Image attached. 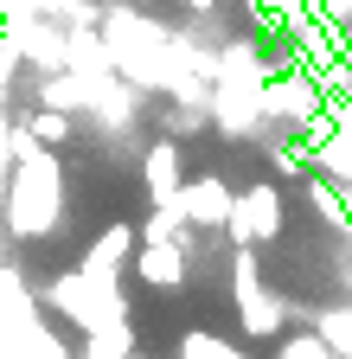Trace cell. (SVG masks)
<instances>
[{"label": "cell", "instance_id": "5b68a950", "mask_svg": "<svg viewBox=\"0 0 352 359\" xmlns=\"http://www.w3.org/2000/svg\"><path fill=\"white\" fill-rule=\"evenodd\" d=\"M321 83L307 71H282V77H262V122H288V128H307L321 122Z\"/></svg>", "mask_w": 352, "mask_h": 359}, {"label": "cell", "instance_id": "7a4b0ae2", "mask_svg": "<svg viewBox=\"0 0 352 359\" xmlns=\"http://www.w3.org/2000/svg\"><path fill=\"white\" fill-rule=\"evenodd\" d=\"M38 302H45L52 314H64L71 327H83V334L128 321V295H122V283H90V276H77V269L52 276L45 289H38Z\"/></svg>", "mask_w": 352, "mask_h": 359}, {"label": "cell", "instance_id": "9c48e42d", "mask_svg": "<svg viewBox=\"0 0 352 359\" xmlns=\"http://www.w3.org/2000/svg\"><path fill=\"white\" fill-rule=\"evenodd\" d=\"M128 269L141 283H154V289H180L186 283V244H135Z\"/></svg>", "mask_w": 352, "mask_h": 359}, {"label": "cell", "instance_id": "5bb4252c", "mask_svg": "<svg viewBox=\"0 0 352 359\" xmlns=\"http://www.w3.org/2000/svg\"><path fill=\"white\" fill-rule=\"evenodd\" d=\"M314 334H321V340L333 346V359H346V353H352V308H327Z\"/></svg>", "mask_w": 352, "mask_h": 359}, {"label": "cell", "instance_id": "7c38bea8", "mask_svg": "<svg viewBox=\"0 0 352 359\" xmlns=\"http://www.w3.org/2000/svg\"><path fill=\"white\" fill-rule=\"evenodd\" d=\"M77 359H135V327H128V321L97 327V334H90V346H83Z\"/></svg>", "mask_w": 352, "mask_h": 359}, {"label": "cell", "instance_id": "8992f818", "mask_svg": "<svg viewBox=\"0 0 352 359\" xmlns=\"http://www.w3.org/2000/svg\"><path fill=\"white\" fill-rule=\"evenodd\" d=\"M128 257H135V224H122V218H115L109 231L90 238V250H83V263H77V276H90V283H122Z\"/></svg>", "mask_w": 352, "mask_h": 359}, {"label": "cell", "instance_id": "4fadbf2b", "mask_svg": "<svg viewBox=\"0 0 352 359\" xmlns=\"http://www.w3.org/2000/svg\"><path fill=\"white\" fill-rule=\"evenodd\" d=\"M180 359H250V353H237L231 340H218V334H205V327H192V334L180 340Z\"/></svg>", "mask_w": 352, "mask_h": 359}, {"label": "cell", "instance_id": "277c9868", "mask_svg": "<svg viewBox=\"0 0 352 359\" xmlns=\"http://www.w3.org/2000/svg\"><path fill=\"white\" fill-rule=\"evenodd\" d=\"M225 238L231 244H269V238H282V193L269 187V180H256V187H244V193H231V212H225Z\"/></svg>", "mask_w": 352, "mask_h": 359}, {"label": "cell", "instance_id": "9a60e30c", "mask_svg": "<svg viewBox=\"0 0 352 359\" xmlns=\"http://www.w3.org/2000/svg\"><path fill=\"white\" fill-rule=\"evenodd\" d=\"M276 359H333V346H327L321 334H295V340H282Z\"/></svg>", "mask_w": 352, "mask_h": 359}, {"label": "cell", "instance_id": "3957f363", "mask_svg": "<svg viewBox=\"0 0 352 359\" xmlns=\"http://www.w3.org/2000/svg\"><path fill=\"white\" fill-rule=\"evenodd\" d=\"M231 302H237V321H244L250 340H276V334L288 327V302L269 289L262 257H256L250 244H237V257H231Z\"/></svg>", "mask_w": 352, "mask_h": 359}, {"label": "cell", "instance_id": "e0dca14e", "mask_svg": "<svg viewBox=\"0 0 352 359\" xmlns=\"http://www.w3.org/2000/svg\"><path fill=\"white\" fill-rule=\"evenodd\" d=\"M180 7H192V13H211V7H218V0H180Z\"/></svg>", "mask_w": 352, "mask_h": 359}, {"label": "cell", "instance_id": "6da1fadb", "mask_svg": "<svg viewBox=\"0 0 352 359\" xmlns=\"http://www.w3.org/2000/svg\"><path fill=\"white\" fill-rule=\"evenodd\" d=\"M64 224V167L58 148H38L13 122L7 128V193H0V231L13 244H38Z\"/></svg>", "mask_w": 352, "mask_h": 359}, {"label": "cell", "instance_id": "2e32d148", "mask_svg": "<svg viewBox=\"0 0 352 359\" xmlns=\"http://www.w3.org/2000/svg\"><path fill=\"white\" fill-rule=\"evenodd\" d=\"M314 13H327V20H339V26H352V0H307Z\"/></svg>", "mask_w": 352, "mask_h": 359}, {"label": "cell", "instance_id": "8fae6325", "mask_svg": "<svg viewBox=\"0 0 352 359\" xmlns=\"http://www.w3.org/2000/svg\"><path fill=\"white\" fill-rule=\"evenodd\" d=\"M20 128L32 135L38 148H64L71 135H77V116H71V109H45V103H38L32 116H20Z\"/></svg>", "mask_w": 352, "mask_h": 359}, {"label": "cell", "instance_id": "ba28073f", "mask_svg": "<svg viewBox=\"0 0 352 359\" xmlns=\"http://www.w3.org/2000/svg\"><path fill=\"white\" fill-rule=\"evenodd\" d=\"M180 212H186V224H192V231H225L231 187H225L218 173H205V180H186V187H180Z\"/></svg>", "mask_w": 352, "mask_h": 359}, {"label": "cell", "instance_id": "52a82bcc", "mask_svg": "<svg viewBox=\"0 0 352 359\" xmlns=\"http://www.w3.org/2000/svg\"><path fill=\"white\" fill-rule=\"evenodd\" d=\"M141 187H148V205L180 199V187H186V154H180V142H173V135L148 142V154H141Z\"/></svg>", "mask_w": 352, "mask_h": 359}, {"label": "cell", "instance_id": "30bf717a", "mask_svg": "<svg viewBox=\"0 0 352 359\" xmlns=\"http://www.w3.org/2000/svg\"><path fill=\"white\" fill-rule=\"evenodd\" d=\"M307 205H314L321 224H333V231H352V205H346V187L327 173H307Z\"/></svg>", "mask_w": 352, "mask_h": 359}]
</instances>
